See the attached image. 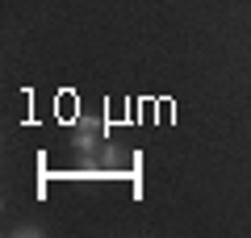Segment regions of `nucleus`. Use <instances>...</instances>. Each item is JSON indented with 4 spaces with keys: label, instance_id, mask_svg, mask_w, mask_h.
Returning <instances> with one entry per match:
<instances>
[{
    "label": "nucleus",
    "instance_id": "1",
    "mask_svg": "<svg viewBox=\"0 0 251 238\" xmlns=\"http://www.w3.org/2000/svg\"><path fill=\"white\" fill-rule=\"evenodd\" d=\"M72 134H75V150H80V159H84V163H97V159H100V121H97V117H75Z\"/></svg>",
    "mask_w": 251,
    "mask_h": 238
}]
</instances>
